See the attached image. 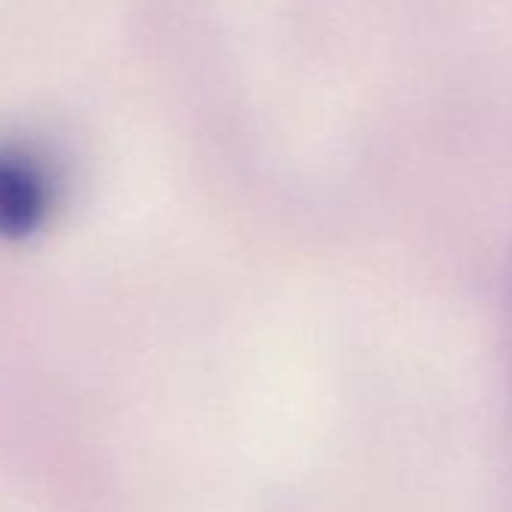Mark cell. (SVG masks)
Masks as SVG:
<instances>
[{"label":"cell","mask_w":512,"mask_h":512,"mask_svg":"<svg viewBox=\"0 0 512 512\" xmlns=\"http://www.w3.org/2000/svg\"><path fill=\"white\" fill-rule=\"evenodd\" d=\"M55 211V178L28 148L0 145V238L37 235Z\"/></svg>","instance_id":"6da1fadb"}]
</instances>
